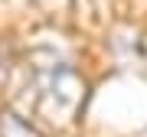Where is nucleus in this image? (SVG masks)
I'll return each mask as SVG.
<instances>
[{
  "mask_svg": "<svg viewBox=\"0 0 147 137\" xmlns=\"http://www.w3.org/2000/svg\"><path fill=\"white\" fill-rule=\"evenodd\" d=\"M0 137H42L30 121H23L20 114H13L10 108L0 111Z\"/></svg>",
  "mask_w": 147,
  "mask_h": 137,
  "instance_id": "f257e3e1",
  "label": "nucleus"
}]
</instances>
